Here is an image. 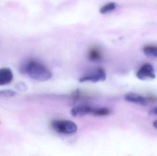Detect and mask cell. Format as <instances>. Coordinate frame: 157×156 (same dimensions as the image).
Returning a JSON list of instances; mask_svg holds the SVG:
<instances>
[{
  "mask_svg": "<svg viewBox=\"0 0 157 156\" xmlns=\"http://www.w3.org/2000/svg\"><path fill=\"white\" fill-rule=\"evenodd\" d=\"M106 79L105 71L101 67H98L86 74L79 79L80 82L90 81L93 82L104 81Z\"/></svg>",
  "mask_w": 157,
  "mask_h": 156,
  "instance_id": "cell-3",
  "label": "cell"
},
{
  "mask_svg": "<svg viewBox=\"0 0 157 156\" xmlns=\"http://www.w3.org/2000/svg\"><path fill=\"white\" fill-rule=\"evenodd\" d=\"M51 125L56 132L63 134H72L77 130L75 123L68 120H54L52 122Z\"/></svg>",
  "mask_w": 157,
  "mask_h": 156,
  "instance_id": "cell-2",
  "label": "cell"
},
{
  "mask_svg": "<svg viewBox=\"0 0 157 156\" xmlns=\"http://www.w3.org/2000/svg\"><path fill=\"white\" fill-rule=\"evenodd\" d=\"M16 88L18 90L20 91H25L27 89V86L26 85L25 83L21 82L17 83L16 86Z\"/></svg>",
  "mask_w": 157,
  "mask_h": 156,
  "instance_id": "cell-13",
  "label": "cell"
},
{
  "mask_svg": "<svg viewBox=\"0 0 157 156\" xmlns=\"http://www.w3.org/2000/svg\"><path fill=\"white\" fill-rule=\"evenodd\" d=\"M15 92L12 90H4L0 91V95L6 97H12L16 95Z\"/></svg>",
  "mask_w": 157,
  "mask_h": 156,
  "instance_id": "cell-12",
  "label": "cell"
},
{
  "mask_svg": "<svg viewBox=\"0 0 157 156\" xmlns=\"http://www.w3.org/2000/svg\"><path fill=\"white\" fill-rule=\"evenodd\" d=\"M136 76L138 79L142 80L147 78L155 79L156 78L154 67L149 63L144 64L137 71Z\"/></svg>",
  "mask_w": 157,
  "mask_h": 156,
  "instance_id": "cell-4",
  "label": "cell"
},
{
  "mask_svg": "<svg viewBox=\"0 0 157 156\" xmlns=\"http://www.w3.org/2000/svg\"><path fill=\"white\" fill-rule=\"evenodd\" d=\"M21 71L27 74L31 78L40 82L47 81L52 76L51 71L48 68L35 60H30L26 63Z\"/></svg>",
  "mask_w": 157,
  "mask_h": 156,
  "instance_id": "cell-1",
  "label": "cell"
},
{
  "mask_svg": "<svg viewBox=\"0 0 157 156\" xmlns=\"http://www.w3.org/2000/svg\"><path fill=\"white\" fill-rule=\"evenodd\" d=\"M153 126H154L155 128L157 129V121L153 123Z\"/></svg>",
  "mask_w": 157,
  "mask_h": 156,
  "instance_id": "cell-16",
  "label": "cell"
},
{
  "mask_svg": "<svg viewBox=\"0 0 157 156\" xmlns=\"http://www.w3.org/2000/svg\"><path fill=\"white\" fill-rule=\"evenodd\" d=\"M143 50L146 56L153 57H157V46H145Z\"/></svg>",
  "mask_w": 157,
  "mask_h": 156,
  "instance_id": "cell-10",
  "label": "cell"
},
{
  "mask_svg": "<svg viewBox=\"0 0 157 156\" xmlns=\"http://www.w3.org/2000/svg\"><path fill=\"white\" fill-rule=\"evenodd\" d=\"M124 99L129 102L136 103L139 105L146 106L147 103V100L144 97L136 93H129L125 95Z\"/></svg>",
  "mask_w": 157,
  "mask_h": 156,
  "instance_id": "cell-5",
  "label": "cell"
},
{
  "mask_svg": "<svg viewBox=\"0 0 157 156\" xmlns=\"http://www.w3.org/2000/svg\"><path fill=\"white\" fill-rule=\"evenodd\" d=\"M81 93L79 90L77 89L72 94V97L73 99L75 100H78L81 97Z\"/></svg>",
  "mask_w": 157,
  "mask_h": 156,
  "instance_id": "cell-14",
  "label": "cell"
},
{
  "mask_svg": "<svg viewBox=\"0 0 157 156\" xmlns=\"http://www.w3.org/2000/svg\"><path fill=\"white\" fill-rule=\"evenodd\" d=\"M88 58L90 61H99L102 58V53L98 48L93 47L88 52Z\"/></svg>",
  "mask_w": 157,
  "mask_h": 156,
  "instance_id": "cell-8",
  "label": "cell"
},
{
  "mask_svg": "<svg viewBox=\"0 0 157 156\" xmlns=\"http://www.w3.org/2000/svg\"><path fill=\"white\" fill-rule=\"evenodd\" d=\"M150 114H155L157 115V107L154 108L150 111Z\"/></svg>",
  "mask_w": 157,
  "mask_h": 156,
  "instance_id": "cell-15",
  "label": "cell"
},
{
  "mask_svg": "<svg viewBox=\"0 0 157 156\" xmlns=\"http://www.w3.org/2000/svg\"><path fill=\"white\" fill-rule=\"evenodd\" d=\"M92 108L87 105H79L72 109L71 111V114L75 117L83 116L86 114H91Z\"/></svg>",
  "mask_w": 157,
  "mask_h": 156,
  "instance_id": "cell-7",
  "label": "cell"
},
{
  "mask_svg": "<svg viewBox=\"0 0 157 156\" xmlns=\"http://www.w3.org/2000/svg\"><path fill=\"white\" fill-rule=\"evenodd\" d=\"M111 111L109 108H92L91 114L98 116H104L109 115Z\"/></svg>",
  "mask_w": 157,
  "mask_h": 156,
  "instance_id": "cell-9",
  "label": "cell"
},
{
  "mask_svg": "<svg viewBox=\"0 0 157 156\" xmlns=\"http://www.w3.org/2000/svg\"><path fill=\"white\" fill-rule=\"evenodd\" d=\"M116 4L114 2H109L106 4L100 9L101 13L105 14L114 10L116 8Z\"/></svg>",
  "mask_w": 157,
  "mask_h": 156,
  "instance_id": "cell-11",
  "label": "cell"
},
{
  "mask_svg": "<svg viewBox=\"0 0 157 156\" xmlns=\"http://www.w3.org/2000/svg\"><path fill=\"white\" fill-rule=\"evenodd\" d=\"M13 78L12 71L7 68L0 69V86L9 84Z\"/></svg>",
  "mask_w": 157,
  "mask_h": 156,
  "instance_id": "cell-6",
  "label": "cell"
}]
</instances>
